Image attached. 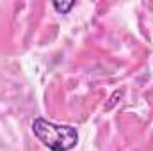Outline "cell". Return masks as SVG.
Listing matches in <instances>:
<instances>
[{
	"mask_svg": "<svg viewBox=\"0 0 153 151\" xmlns=\"http://www.w3.org/2000/svg\"><path fill=\"white\" fill-rule=\"evenodd\" d=\"M32 132L48 150L52 151H70L78 142V133L73 126L68 124H55L43 117L34 119Z\"/></svg>",
	"mask_w": 153,
	"mask_h": 151,
	"instance_id": "6da1fadb",
	"label": "cell"
},
{
	"mask_svg": "<svg viewBox=\"0 0 153 151\" xmlns=\"http://www.w3.org/2000/svg\"><path fill=\"white\" fill-rule=\"evenodd\" d=\"M53 7L61 14H66V13H70V9L75 7V2H53Z\"/></svg>",
	"mask_w": 153,
	"mask_h": 151,
	"instance_id": "7a4b0ae2",
	"label": "cell"
}]
</instances>
